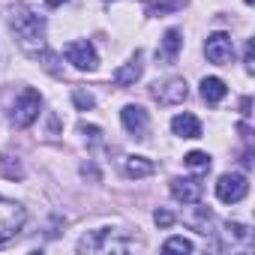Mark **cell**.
Here are the masks:
<instances>
[{
    "label": "cell",
    "mask_w": 255,
    "mask_h": 255,
    "mask_svg": "<svg viewBox=\"0 0 255 255\" xmlns=\"http://www.w3.org/2000/svg\"><path fill=\"white\" fill-rule=\"evenodd\" d=\"M186 81L183 78H171L168 84H162L159 90H153V96L162 102V105H174V102H183L186 99Z\"/></svg>",
    "instance_id": "8fae6325"
},
{
    "label": "cell",
    "mask_w": 255,
    "mask_h": 255,
    "mask_svg": "<svg viewBox=\"0 0 255 255\" xmlns=\"http://www.w3.org/2000/svg\"><path fill=\"white\" fill-rule=\"evenodd\" d=\"M171 132L174 135H180V138H201V123H198V117L195 114H177V117H171Z\"/></svg>",
    "instance_id": "30bf717a"
},
{
    "label": "cell",
    "mask_w": 255,
    "mask_h": 255,
    "mask_svg": "<svg viewBox=\"0 0 255 255\" xmlns=\"http://www.w3.org/2000/svg\"><path fill=\"white\" fill-rule=\"evenodd\" d=\"M162 249H165V252H192L195 246H192V240H186V237H168V240L162 243Z\"/></svg>",
    "instance_id": "ac0fdd59"
},
{
    "label": "cell",
    "mask_w": 255,
    "mask_h": 255,
    "mask_svg": "<svg viewBox=\"0 0 255 255\" xmlns=\"http://www.w3.org/2000/svg\"><path fill=\"white\" fill-rule=\"evenodd\" d=\"M45 3H48V6H63L66 0H45Z\"/></svg>",
    "instance_id": "d4e9b609"
},
{
    "label": "cell",
    "mask_w": 255,
    "mask_h": 255,
    "mask_svg": "<svg viewBox=\"0 0 255 255\" xmlns=\"http://www.w3.org/2000/svg\"><path fill=\"white\" fill-rule=\"evenodd\" d=\"M225 93H228V87H225V81H222V78L210 75V78H204V81H201V96H204V102L216 105V102H222V99H225Z\"/></svg>",
    "instance_id": "5bb4252c"
},
{
    "label": "cell",
    "mask_w": 255,
    "mask_h": 255,
    "mask_svg": "<svg viewBox=\"0 0 255 255\" xmlns=\"http://www.w3.org/2000/svg\"><path fill=\"white\" fill-rule=\"evenodd\" d=\"M63 54H66V60H69L75 69H81V72H93L96 63H99L96 48H93L87 39H72V42H66Z\"/></svg>",
    "instance_id": "5b68a950"
},
{
    "label": "cell",
    "mask_w": 255,
    "mask_h": 255,
    "mask_svg": "<svg viewBox=\"0 0 255 255\" xmlns=\"http://www.w3.org/2000/svg\"><path fill=\"white\" fill-rule=\"evenodd\" d=\"M249 105H252V102H249V96H246V99L240 102V111H243V114H249Z\"/></svg>",
    "instance_id": "cb8c5ba5"
},
{
    "label": "cell",
    "mask_w": 255,
    "mask_h": 255,
    "mask_svg": "<svg viewBox=\"0 0 255 255\" xmlns=\"http://www.w3.org/2000/svg\"><path fill=\"white\" fill-rule=\"evenodd\" d=\"M183 6V0H156V3H150V12H174V9H180Z\"/></svg>",
    "instance_id": "d6986e66"
},
{
    "label": "cell",
    "mask_w": 255,
    "mask_h": 255,
    "mask_svg": "<svg viewBox=\"0 0 255 255\" xmlns=\"http://www.w3.org/2000/svg\"><path fill=\"white\" fill-rule=\"evenodd\" d=\"M141 72H144V66H141V51H135V57H132L129 63H123V66L114 72V84H120V87L135 84V81L141 78Z\"/></svg>",
    "instance_id": "7c38bea8"
},
{
    "label": "cell",
    "mask_w": 255,
    "mask_h": 255,
    "mask_svg": "<svg viewBox=\"0 0 255 255\" xmlns=\"http://www.w3.org/2000/svg\"><path fill=\"white\" fill-rule=\"evenodd\" d=\"M183 162H186L189 168H201V171H207V168H210V156H207V153H201V150L186 153V156H183Z\"/></svg>",
    "instance_id": "e0dca14e"
},
{
    "label": "cell",
    "mask_w": 255,
    "mask_h": 255,
    "mask_svg": "<svg viewBox=\"0 0 255 255\" xmlns=\"http://www.w3.org/2000/svg\"><path fill=\"white\" fill-rule=\"evenodd\" d=\"M72 102H75L81 111H87V108H93V102H96V99H93L87 90H72Z\"/></svg>",
    "instance_id": "ffe728a7"
},
{
    "label": "cell",
    "mask_w": 255,
    "mask_h": 255,
    "mask_svg": "<svg viewBox=\"0 0 255 255\" xmlns=\"http://www.w3.org/2000/svg\"><path fill=\"white\" fill-rule=\"evenodd\" d=\"M180 48H183V33H180V30H165L162 48L156 51V57H159L162 63H171V60L180 54Z\"/></svg>",
    "instance_id": "4fadbf2b"
},
{
    "label": "cell",
    "mask_w": 255,
    "mask_h": 255,
    "mask_svg": "<svg viewBox=\"0 0 255 255\" xmlns=\"http://www.w3.org/2000/svg\"><path fill=\"white\" fill-rule=\"evenodd\" d=\"M9 27L15 30L18 42L27 48V51H36V48H45V18L36 15L30 6L18 3L9 9Z\"/></svg>",
    "instance_id": "6da1fadb"
},
{
    "label": "cell",
    "mask_w": 255,
    "mask_h": 255,
    "mask_svg": "<svg viewBox=\"0 0 255 255\" xmlns=\"http://www.w3.org/2000/svg\"><path fill=\"white\" fill-rule=\"evenodd\" d=\"M138 246H141V240L123 237V231L99 228V231H90L87 237H81L78 252H132V249H138Z\"/></svg>",
    "instance_id": "7a4b0ae2"
},
{
    "label": "cell",
    "mask_w": 255,
    "mask_h": 255,
    "mask_svg": "<svg viewBox=\"0 0 255 255\" xmlns=\"http://www.w3.org/2000/svg\"><path fill=\"white\" fill-rule=\"evenodd\" d=\"M123 171H126V177H147V174H153V162L150 159H144V156H126L123 159Z\"/></svg>",
    "instance_id": "9a60e30c"
},
{
    "label": "cell",
    "mask_w": 255,
    "mask_h": 255,
    "mask_svg": "<svg viewBox=\"0 0 255 255\" xmlns=\"http://www.w3.org/2000/svg\"><path fill=\"white\" fill-rule=\"evenodd\" d=\"M246 192H249V183L243 174H222L216 180V198L222 204H237L246 198Z\"/></svg>",
    "instance_id": "8992f818"
},
{
    "label": "cell",
    "mask_w": 255,
    "mask_h": 255,
    "mask_svg": "<svg viewBox=\"0 0 255 255\" xmlns=\"http://www.w3.org/2000/svg\"><path fill=\"white\" fill-rule=\"evenodd\" d=\"M153 222H156V225H162V228H168V225L174 222V216H171L168 210H156V213H153Z\"/></svg>",
    "instance_id": "44dd1931"
},
{
    "label": "cell",
    "mask_w": 255,
    "mask_h": 255,
    "mask_svg": "<svg viewBox=\"0 0 255 255\" xmlns=\"http://www.w3.org/2000/svg\"><path fill=\"white\" fill-rule=\"evenodd\" d=\"M81 132H84L90 141H99V135H102V132H99V126H87V123H81Z\"/></svg>",
    "instance_id": "7402d4cb"
},
{
    "label": "cell",
    "mask_w": 255,
    "mask_h": 255,
    "mask_svg": "<svg viewBox=\"0 0 255 255\" xmlns=\"http://www.w3.org/2000/svg\"><path fill=\"white\" fill-rule=\"evenodd\" d=\"M204 54H207V60L216 63V66L231 63V57H234V42H231V36H228V33H210V36H207V45H204Z\"/></svg>",
    "instance_id": "52a82bcc"
},
{
    "label": "cell",
    "mask_w": 255,
    "mask_h": 255,
    "mask_svg": "<svg viewBox=\"0 0 255 255\" xmlns=\"http://www.w3.org/2000/svg\"><path fill=\"white\" fill-rule=\"evenodd\" d=\"M246 3H255V0H246Z\"/></svg>",
    "instance_id": "484cf974"
},
{
    "label": "cell",
    "mask_w": 255,
    "mask_h": 255,
    "mask_svg": "<svg viewBox=\"0 0 255 255\" xmlns=\"http://www.w3.org/2000/svg\"><path fill=\"white\" fill-rule=\"evenodd\" d=\"M39 108H42V99L33 87H24L21 96L15 99L12 105V123L18 126V129H24V126H30L36 117H39Z\"/></svg>",
    "instance_id": "277c9868"
},
{
    "label": "cell",
    "mask_w": 255,
    "mask_h": 255,
    "mask_svg": "<svg viewBox=\"0 0 255 255\" xmlns=\"http://www.w3.org/2000/svg\"><path fill=\"white\" fill-rule=\"evenodd\" d=\"M120 120H123V126H126V132H132V135L144 138L150 117H147V111H144L141 105H126V108L120 111Z\"/></svg>",
    "instance_id": "9c48e42d"
},
{
    "label": "cell",
    "mask_w": 255,
    "mask_h": 255,
    "mask_svg": "<svg viewBox=\"0 0 255 255\" xmlns=\"http://www.w3.org/2000/svg\"><path fill=\"white\" fill-rule=\"evenodd\" d=\"M201 192H204L201 177H174L171 180V195L183 204H198Z\"/></svg>",
    "instance_id": "ba28073f"
},
{
    "label": "cell",
    "mask_w": 255,
    "mask_h": 255,
    "mask_svg": "<svg viewBox=\"0 0 255 255\" xmlns=\"http://www.w3.org/2000/svg\"><path fill=\"white\" fill-rule=\"evenodd\" d=\"M225 231H228V234H225V240H228L231 246H234V243H249V240H252V231H249L246 225H237V222H231Z\"/></svg>",
    "instance_id": "2e32d148"
},
{
    "label": "cell",
    "mask_w": 255,
    "mask_h": 255,
    "mask_svg": "<svg viewBox=\"0 0 255 255\" xmlns=\"http://www.w3.org/2000/svg\"><path fill=\"white\" fill-rule=\"evenodd\" d=\"M24 222H27V210H24L18 201L0 195V243L12 240V237L24 228Z\"/></svg>",
    "instance_id": "3957f363"
},
{
    "label": "cell",
    "mask_w": 255,
    "mask_h": 255,
    "mask_svg": "<svg viewBox=\"0 0 255 255\" xmlns=\"http://www.w3.org/2000/svg\"><path fill=\"white\" fill-rule=\"evenodd\" d=\"M246 72H255V54H252V42H246Z\"/></svg>",
    "instance_id": "603a6c76"
}]
</instances>
